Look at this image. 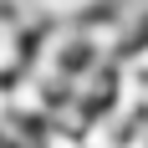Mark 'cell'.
<instances>
[{
    "instance_id": "cell-1",
    "label": "cell",
    "mask_w": 148,
    "mask_h": 148,
    "mask_svg": "<svg viewBox=\"0 0 148 148\" xmlns=\"http://www.w3.org/2000/svg\"><path fill=\"white\" fill-rule=\"evenodd\" d=\"M36 143H41V148H82V138H77L72 128H56V123H41V133H36Z\"/></svg>"
}]
</instances>
